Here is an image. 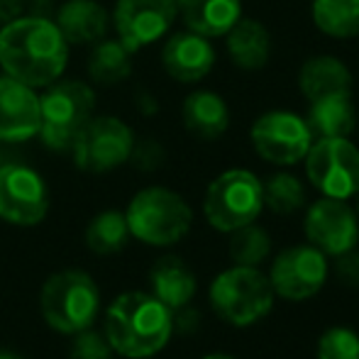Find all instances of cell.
Segmentation results:
<instances>
[{"mask_svg":"<svg viewBox=\"0 0 359 359\" xmlns=\"http://www.w3.org/2000/svg\"><path fill=\"white\" fill-rule=\"evenodd\" d=\"M69 42L49 18H18L0 29V67L10 79L42 88L67 69Z\"/></svg>","mask_w":359,"mask_h":359,"instance_id":"6da1fadb","label":"cell"},{"mask_svg":"<svg viewBox=\"0 0 359 359\" xmlns=\"http://www.w3.org/2000/svg\"><path fill=\"white\" fill-rule=\"evenodd\" d=\"M103 325V335L113 352L130 359H144L166 347L174 332V318L156 296L128 291L108 306Z\"/></svg>","mask_w":359,"mask_h":359,"instance_id":"7a4b0ae2","label":"cell"},{"mask_svg":"<svg viewBox=\"0 0 359 359\" xmlns=\"http://www.w3.org/2000/svg\"><path fill=\"white\" fill-rule=\"evenodd\" d=\"M39 311L47 325L62 335L88 330L100 311V291L86 271L67 269L49 276L39 293Z\"/></svg>","mask_w":359,"mask_h":359,"instance_id":"3957f363","label":"cell"},{"mask_svg":"<svg viewBox=\"0 0 359 359\" xmlns=\"http://www.w3.org/2000/svg\"><path fill=\"white\" fill-rule=\"evenodd\" d=\"M130 235L154 247H166L184 240L194 222V210L176 191L149 186L140 191L128 205Z\"/></svg>","mask_w":359,"mask_h":359,"instance_id":"277c9868","label":"cell"},{"mask_svg":"<svg viewBox=\"0 0 359 359\" xmlns=\"http://www.w3.org/2000/svg\"><path fill=\"white\" fill-rule=\"evenodd\" d=\"M210 306L230 325H255L269 316L274 288L257 266H232L210 284Z\"/></svg>","mask_w":359,"mask_h":359,"instance_id":"5b68a950","label":"cell"},{"mask_svg":"<svg viewBox=\"0 0 359 359\" xmlns=\"http://www.w3.org/2000/svg\"><path fill=\"white\" fill-rule=\"evenodd\" d=\"M39 108H42V125H39L42 142L54 151H72L79 135L93 118L95 93L88 83L64 81L44 93Z\"/></svg>","mask_w":359,"mask_h":359,"instance_id":"8992f818","label":"cell"},{"mask_svg":"<svg viewBox=\"0 0 359 359\" xmlns=\"http://www.w3.org/2000/svg\"><path fill=\"white\" fill-rule=\"evenodd\" d=\"M264 208L262 181L247 169L220 174L205 191L203 213L217 232H235L259 217Z\"/></svg>","mask_w":359,"mask_h":359,"instance_id":"52a82bcc","label":"cell"},{"mask_svg":"<svg viewBox=\"0 0 359 359\" xmlns=\"http://www.w3.org/2000/svg\"><path fill=\"white\" fill-rule=\"evenodd\" d=\"M306 174L325 198H352L359 191V149L347 137L313 140Z\"/></svg>","mask_w":359,"mask_h":359,"instance_id":"ba28073f","label":"cell"},{"mask_svg":"<svg viewBox=\"0 0 359 359\" xmlns=\"http://www.w3.org/2000/svg\"><path fill=\"white\" fill-rule=\"evenodd\" d=\"M255 151L276 166H293L306 159L313 135L306 120L291 110H269L259 115L250 130Z\"/></svg>","mask_w":359,"mask_h":359,"instance_id":"9c48e42d","label":"cell"},{"mask_svg":"<svg viewBox=\"0 0 359 359\" xmlns=\"http://www.w3.org/2000/svg\"><path fill=\"white\" fill-rule=\"evenodd\" d=\"M135 135L123 120L118 118H90L79 140L72 147L74 161L83 171H110L125 164L133 154Z\"/></svg>","mask_w":359,"mask_h":359,"instance_id":"30bf717a","label":"cell"},{"mask_svg":"<svg viewBox=\"0 0 359 359\" xmlns=\"http://www.w3.org/2000/svg\"><path fill=\"white\" fill-rule=\"evenodd\" d=\"M49 210L44 179L22 164L0 166V217L13 225H37Z\"/></svg>","mask_w":359,"mask_h":359,"instance_id":"8fae6325","label":"cell"},{"mask_svg":"<svg viewBox=\"0 0 359 359\" xmlns=\"http://www.w3.org/2000/svg\"><path fill=\"white\" fill-rule=\"evenodd\" d=\"M327 279V262L318 247L296 245L288 247L274 259L269 274V284L274 296L286 301H306L316 296Z\"/></svg>","mask_w":359,"mask_h":359,"instance_id":"7c38bea8","label":"cell"},{"mask_svg":"<svg viewBox=\"0 0 359 359\" xmlns=\"http://www.w3.org/2000/svg\"><path fill=\"white\" fill-rule=\"evenodd\" d=\"M176 15V0H118L113 22L120 42L130 52H137L164 37Z\"/></svg>","mask_w":359,"mask_h":359,"instance_id":"4fadbf2b","label":"cell"},{"mask_svg":"<svg viewBox=\"0 0 359 359\" xmlns=\"http://www.w3.org/2000/svg\"><path fill=\"white\" fill-rule=\"evenodd\" d=\"M303 225L311 245L318 247L325 257L345 255L355 250L359 242V217L345 201L323 196L308 208Z\"/></svg>","mask_w":359,"mask_h":359,"instance_id":"5bb4252c","label":"cell"},{"mask_svg":"<svg viewBox=\"0 0 359 359\" xmlns=\"http://www.w3.org/2000/svg\"><path fill=\"white\" fill-rule=\"evenodd\" d=\"M42 108L34 88L0 76V140L3 142H25L39 135Z\"/></svg>","mask_w":359,"mask_h":359,"instance_id":"9a60e30c","label":"cell"},{"mask_svg":"<svg viewBox=\"0 0 359 359\" xmlns=\"http://www.w3.org/2000/svg\"><path fill=\"white\" fill-rule=\"evenodd\" d=\"M161 64L166 74L179 83H196L215 67V49L208 37L196 32H179L169 37L161 49Z\"/></svg>","mask_w":359,"mask_h":359,"instance_id":"2e32d148","label":"cell"},{"mask_svg":"<svg viewBox=\"0 0 359 359\" xmlns=\"http://www.w3.org/2000/svg\"><path fill=\"white\" fill-rule=\"evenodd\" d=\"M227 37V54L232 64L242 72H259L269 64L271 57V34L259 20L240 18L230 27Z\"/></svg>","mask_w":359,"mask_h":359,"instance_id":"e0dca14e","label":"cell"},{"mask_svg":"<svg viewBox=\"0 0 359 359\" xmlns=\"http://www.w3.org/2000/svg\"><path fill=\"white\" fill-rule=\"evenodd\" d=\"M186 27L203 37H225L242 18V0H176Z\"/></svg>","mask_w":359,"mask_h":359,"instance_id":"ac0fdd59","label":"cell"},{"mask_svg":"<svg viewBox=\"0 0 359 359\" xmlns=\"http://www.w3.org/2000/svg\"><path fill=\"white\" fill-rule=\"evenodd\" d=\"M303 120H306L313 140L350 137L357 128V110L352 103V93H335L311 100V108Z\"/></svg>","mask_w":359,"mask_h":359,"instance_id":"d6986e66","label":"cell"},{"mask_svg":"<svg viewBox=\"0 0 359 359\" xmlns=\"http://www.w3.org/2000/svg\"><path fill=\"white\" fill-rule=\"evenodd\" d=\"M298 88L308 100L335 93H352V72L337 57L318 54L303 62L298 72Z\"/></svg>","mask_w":359,"mask_h":359,"instance_id":"ffe728a7","label":"cell"},{"mask_svg":"<svg viewBox=\"0 0 359 359\" xmlns=\"http://www.w3.org/2000/svg\"><path fill=\"white\" fill-rule=\"evenodd\" d=\"M181 118L191 135L198 140H217L230 128V108L213 90H194L181 105Z\"/></svg>","mask_w":359,"mask_h":359,"instance_id":"44dd1931","label":"cell"},{"mask_svg":"<svg viewBox=\"0 0 359 359\" xmlns=\"http://www.w3.org/2000/svg\"><path fill=\"white\" fill-rule=\"evenodd\" d=\"M151 296H156L171 313L189 306L196 296V274L179 257H161L149 271Z\"/></svg>","mask_w":359,"mask_h":359,"instance_id":"7402d4cb","label":"cell"},{"mask_svg":"<svg viewBox=\"0 0 359 359\" xmlns=\"http://www.w3.org/2000/svg\"><path fill=\"white\" fill-rule=\"evenodd\" d=\"M57 27L69 44H95L108 32V13L95 0H69L59 10Z\"/></svg>","mask_w":359,"mask_h":359,"instance_id":"603a6c76","label":"cell"},{"mask_svg":"<svg viewBox=\"0 0 359 359\" xmlns=\"http://www.w3.org/2000/svg\"><path fill=\"white\" fill-rule=\"evenodd\" d=\"M311 18L325 37H359V0H313Z\"/></svg>","mask_w":359,"mask_h":359,"instance_id":"cb8c5ba5","label":"cell"},{"mask_svg":"<svg viewBox=\"0 0 359 359\" xmlns=\"http://www.w3.org/2000/svg\"><path fill=\"white\" fill-rule=\"evenodd\" d=\"M130 49L123 42H100L95 44L93 54L88 59V74L95 83L115 86L133 74V62H130Z\"/></svg>","mask_w":359,"mask_h":359,"instance_id":"d4e9b609","label":"cell"},{"mask_svg":"<svg viewBox=\"0 0 359 359\" xmlns=\"http://www.w3.org/2000/svg\"><path fill=\"white\" fill-rule=\"evenodd\" d=\"M130 227L125 220V213L118 210H105L90 220L86 230V245L95 255H115L128 245Z\"/></svg>","mask_w":359,"mask_h":359,"instance_id":"484cf974","label":"cell"},{"mask_svg":"<svg viewBox=\"0 0 359 359\" xmlns=\"http://www.w3.org/2000/svg\"><path fill=\"white\" fill-rule=\"evenodd\" d=\"M264 191V205L276 215H291L306 205V189H303L301 179L288 171H279L262 184Z\"/></svg>","mask_w":359,"mask_h":359,"instance_id":"4316f807","label":"cell"},{"mask_svg":"<svg viewBox=\"0 0 359 359\" xmlns=\"http://www.w3.org/2000/svg\"><path fill=\"white\" fill-rule=\"evenodd\" d=\"M271 252V237L264 227L250 225L237 227L230 240V259L237 266H259Z\"/></svg>","mask_w":359,"mask_h":359,"instance_id":"83f0119b","label":"cell"},{"mask_svg":"<svg viewBox=\"0 0 359 359\" xmlns=\"http://www.w3.org/2000/svg\"><path fill=\"white\" fill-rule=\"evenodd\" d=\"M318 359H359V335L350 327H330L318 340Z\"/></svg>","mask_w":359,"mask_h":359,"instance_id":"f1b7e54d","label":"cell"},{"mask_svg":"<svg viewBox=\"0 0 359 359\" xmlns=\"http://www.w3.org/2000/svg\"><path fill=\"white\" fill-rule=\"evenodd\" d=\"M72 359H113V347L100 332L81 330L72 345Z\"/></svg>","mask_w":359,"mask_h":359,"instance_id":"f546056e","label":"cell"},{"mask_svg":"<svg viewBox=\"0 0 359 359\" xmlns=\"http://www.w3.org/2000/svg\"><path fill=\"white\" fill-rule=\"evenodd\" d=\"M128 161H133L142 171H154L164 161V149L156 142H151V140H144V142L133 147V154H130Z\"/></svg>","mask_w":359,"mask_h":359,"instance_id":"4dcf8cb0","label":"cell"},{"mask_svg":"<svg viewBox=\"0 0 359 359\" xmlns=\"http://www.w3.org/2000/svg\"><path fill=\"white\" fill-rule=\"evenodd\" d=\"M335 276L347 288H359V252L350 250L335 257Z\"/></svg>","mask_w":359,"mask_h":359,"instance_id":"1f68e13d","label":"cell"},{"mask_svg":"<svg viewBox=\"0 0 359 359\" xmlns=\"http://www.w3.org/2000/svg\"><path fill=\"white\" fill-rule=\"evenodd\" d=\"M171 318H174V327H179L181 332H194L196 327H198V323H201L198 311H194V308H191V303H189V306H184V308H179V311H174V313H171Z\"/></svg>","mask_w":359,"mask_h":359,"instance_id":"d6a6232c","label":"cell"},{"mask_svg":"<svg viewBox=\"0 0 359 359\" xmlns=\"http://www.w3.org/2000/svg\"><path fill=\"white\" fill-rule=\"evenodd\" d=\"M25 0H0V22H13V20L22 18Z\"/></svg>","mask_w":359,"mask_h":359,"instance_id":"836d02e7","label":"cell"},{"mask_svg":"<svg viewBox=\"0 0 359 359\" xmlns=\"http://www.w3.org/2000/svg\"><path fill=\"white\" fill-rule=\"evenodd\" d=\"M0 359H22V357L13 355V352H0Z\"/></svg>","mask_w":359,"mask_h":359,"instance_id":"e575fe53","label":"cell"},{"mask_svg":"<svg viewBox=\"0 0 359 359\" xmlns=\"http://www.w3.org/2000/svg\"><path fill=\"white\" fill-rule=\"evenodd\" d=\"M203 359H235V357H230V355H208V357H203Z\"/></svg>","mask_w":359,"mask_h":359,"instance_id":"d590c367","label":"cell"},{"mask_svg":"<svg viewBox=\"0 0 359 359\" xmlns=\"http://www.w3.org/2000/svg\"><path fill=\"white\" fill-rule=\"evenodd\" d=\"M357 217H359V191H357Z\"/></svg>","mask_w":359,"mask_h":359,"instance_id":"8d00e7d4","label":"cell"}]
</instances>
